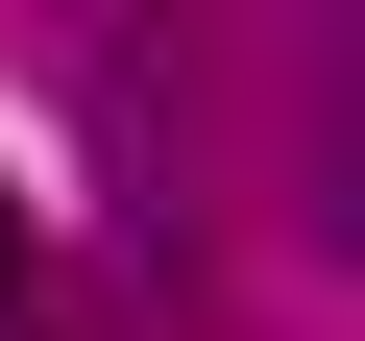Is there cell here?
Returning <instances> with one entry per match:
<instances>
[{
  "label": "cell",
  "instance_id": "obj_1",
  "mask_svg": "<svg viewBox=\"0 0 365 341\" xmlns=\"http://www.w3.org/2000/svg\"><path fill=\"white\" fill-rule=\"evenodd\" d=\"M0 317H25V195H0Z\"/></svg>",
  "mask_w": 365,
  "mask_h": 341
}]
</instances>
